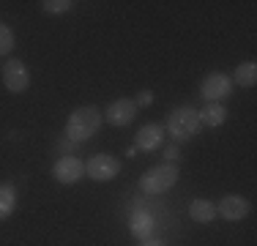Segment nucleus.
Here are the masks:
<instances>
[{
    "mask_svg": "<svg viewBox=\"0 0 257 246\" xmlns=\"http://www.w3.org/2000/svg\"><path fill=\"white\" fill-rule=\"evenodd\" d=\"M101 120H104V112L99 107H93V104L77 107L69 115V120H66V137L71 143H85V140H90L101 129Z\"/></svg>",
    "mask_w": 257,
    "mask_h": 246,
    "instance_id": "nucleus-1",
    "label": "nucleus"
},
{
    "mask_svg": "<svg viewBox=\"0 0 257 246\" xmlns=\"http://www.w3.org/2000/svg\"><path fill=\"white\" fill-rule=\"evenodd\" d=\"M203 123H200V112L194 107H175L167 115V132L175 143H186V140L197 137Z\"/></svg>",
    "mask_w": 257,
    "mask_h": 246,
    "instance_id": "nucleus-2",
    "label": "nucleus"
},
{
    "mask_svg": "<svg viewBox=\"0 0 257 246\" xmlns=\"http://www.w3.org/2000/svg\"><path fill=\"white\" fill-rule=\"evenodd\" d=\"M175 183H178V164H156V167L145 170L140 178V189L151 197L170 192Z\"/></svg>",
    "mask_w": 257,
    "mask_h": 246,
    "instance_id": "nucleus-3",
    "label": "nucleus"
},
{
    "mask_svg": "<svg viewBox=\"0 0 257 246\" xmlns=\"http://www.w3.org/2000/svg\"><path fill=\"white\" fill-rule=\"evenodd\" d=\"M120 172V159H115L112 153H96V156L88 159V164H85V175L90 178V181H112L115 175Z\"/></svg>",
    "mask_w": 257,
    "mask_h": 246,
    "instance_id": "nucleus-4",
    "label": "nucleus"
},
{
    "mask_svg": "<svg viewBox=\"0 0 257 246\" xmlns=\"http://www.w3.org/2000/svg\"><path fill=\"white\" fill-rule=\"evenodd\" d=\"M0 71H3V85H6V90H9V93H25V90H28L30 71H28V66L22 63L20 58L6 60Z\"/></svg>",
    "mask_w": 257,
    "mask_h": 246,
    "instance_id": "nucleus-5",
    "label": "nucleus"
},
{
    "mask_svg": "<svg viewBox=\"0 0 257 246\" xmlns=\"http://www.w3.org/2000/svg\"><path fill=\"white\" fill-rule=\"evenodd\" d=\"M52 175L58 183H63V186H74V183H79L85 178V162L77 156H60L58 162L52 164Z\"/></svg>",
    "mask_w": 257,
    "mask_h": 246,
    "instance_id": "nucleus-6",
    "label": "nucleus"
},
{
    "mask_svg": "<svg viewBox=\"0 0 257 246\" xmlns=\"http://www.w3.org/2000/svg\"><path fill=\"white\" fill-rule=\"evenodd\" d=\"M230 93H232V79L224 77V74H208L200 82V96L208 104H222Z\"/></svg>",
    "mask_w": 257,
    "mask_h": 246,
    "instance_id": "nucleus-7",
    "label": "nucleus"
},
{
    "mask_svg": "<svg viewBox=\"0 0 257 246\" xmlns=\"http://www.w3.org/2000/svg\"><path fill=\"white\" fill-rule=\"evenodd\" d=\"M249 211H252V205H249V200L241 197V194H224L222 200H219V205H216V213L222 219H227V221L246 219Z\"/></svg>",
    "mask_w": 257,
    "mask_h": 246,
    "instance_id": "nucleus-8",
    "label": "nucleus"
},
{
    "mask_svg": "<svg viewBox=\"0 0 257 246\" xmlns=\"http://www.w3.org/2000/svg\"><path fill=\"white\" fill-rule=\"evenodd\" d=\"M104 118L109 120V126H128V123L137 118V104L132 98H115L107 107Z\"/></svg>",
    "mask_w": 257,
    "mask_h": 246,
    "instance_id": "nucleus-9",
    "label": "nucleus"
},
{
    "mask_svg": "<svg viewBox=\"0 0 257 246\" xmlns=\"http://www.w3.org/2000/svg\"><path fill=\"white\" fill-rule=\"evenodd\" d=\"M164 140V126H159V123H145L143 129L137 132V137H134V148L137 151H145V153H154L159 145H162Z\"/></svg>",
    "mask_w": 257,
    "mask_h": 246,
    "instance_id": "nucleus-10",
    "label": "nucleus"
},
{
    "mask_svg": "<svg viewBox=\"0 0 257 246\" xmlns=\"http://www.w3.org/2000/svg\"><path fill=\"white\" fill-rule=\"evenodd\" d=\"M128 227H132V235L140 238V241H145V238H154V216H151L145 208H137V211L132 213V219H128Z\"/></svg>",
    "mask_w": 257,
    "mask_h": 246,
    "instance_id": "nucleus-11",
    "label": "nucleus"
},
{
    "mask_svg": "<svg viewBox=\"0 0 257 246\" xmlns=\"http://www.w3.org/2000/svg\"><path fill=\"white\" fill-rule=\"evenodd\" d=\"M219 213H216V202H211V200H194L192 205H189V219L192 221H197V224H211L213 219H216Z\"/></svg>",
    "mask_w": 257,
    "mask_h": 246,
    "instance_id": "nucleus-12",
    "label": "nucleus"
},
{
    "mask_svg": "<svg viewBox=\"0 0 257 246\" xmlns=\"http://www.w3.org/2000/svg\"><path fill=\"white\" fill-rule=\"evenodd\" d=\"M197 112H200V123H203V126H211V129H219L227 120V107H224V104H205Z\"/></svg>",
    "mask_w": 257,
    "mask_h": 246,
    "instance_id": "nucleus-13",
    "label": "nucleus"
},
{
    "mask_svg": "<svg viewBox=\"0 0 257 246\" xmlns=\"http://www.w3.org/2000/svg\"><path fill=\"white\" fill-rule=\"evenodd\" d=\"M232 85H241V88H254L257 85V63L254 60H246L241 63L232 74Z\"/></svg>",
    "mask_w": 257,
    "mask_h": 246,
    "instance_id": "nucleus-14",
    "label": "nucleus"
},
{
    "mask_svg": "<svg viewBox=\"0 0 257 246\" xmlns=\"http://www.w3.org/2000/svg\"><path fill=\"white\" fill-rule=\"evenodd\" d=\"M17 211V189L11 183H0V221H6Z\"/></svg>",
    "mask_w": 257,
    "mask_h": 246,
    "instance_id": "nucleus-15",
    "label": "nucleus"
},
{
    "mask_svg": "<svg viewBox=\"0 0 257 246\" xmlns=\"http://www.w3.org/2000/svg\"><path fill=\"white\" fill-rule=\"evenodd\" d=\"M41 11H44V14H69L71 9H74V3H71V0H41Z\"/></svg>",
    "mask_w": 257,
    "mask_h": 246,
    "instance_id": "nucleus-16",
    "label": "nucleus"
},
{
    "mask_svg": "<svg viewBox=\"0 0 257 246\" xmlns=\"http://www.w3.org/2000/svg\"><path fill=\"white\" fill-rule=\"evenodd\" d=\"M11 49H14V33H11V28L6 22H0V58L11 55Z\"/></svg>",
    "mask_w": 257,
    "mask_h": 246,
    "instance_id": "nucleus-17",
    "label": "nucleus"
},
{
    "mask_svg": "<svg viewBox=\"0 0 257 246\" xmlns=\"http://www.w3.org/2000/svg\"><path fill=\"white\" fill-rule=\"evenodd\" d=\"M181 162V148L178 145H167L164 148V164H178Z\"/></svg>",
    "mask_w": 257,
    "mask_h": 246,
    "instance_id": "nucleus-18",
    "label": "nucleus"
},
{
    "mask_svg": "<svg viewBox=\"0 0 257 246\" xmlns=\"http://www.w3.org/2000/svg\"><path fill=\"white\" fill-rule=\"evenodd\" d=\"M134 104H137V107H151V104H154V93H151V90H140L137 98H134Z\"/></svg>",
    "mask_w": 257,
    "mask_h": 246,
    "instance_id": "nucleus-19",
    "label": "nucleus"
},
{
    "mask_svg": "<svg viewBox=\"0 0 257 246\" xmlns=\"http://www.w3.org/2000/svg\"><path fill=\"white\" fill-rule=\"evenodd\" d=\"M140 246H164L159 238H145V241H140Z\"/></svg>",
    "mask_w": 257,
    "mask_h": 246,
    "instance_id": "nucleus-20",
    "label": "nucleus"
}]
</instances>
